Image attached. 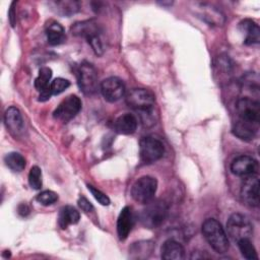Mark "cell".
<instances>
[{
	"label": "cell",
	"mask_w": 260,
	"mask_h": 260,
	"mask_svg": "<svg viewBox=\"0 0 260 260\" xmlns=\"http://www.w3.org/2000/svg\"><path fill=\"white\" fill-rule=\"evenodd\" d=\"M126 104L129 108L138 113L139 119L144 126L155 124V96L145 88H133L126 94Z\"/></svg>",
	"instance_id": "1"
},
{
	"label": "cell",
	"mask_w": 260,
	"mask_h": 260,
	"mask_svg": "<svg viewBox=\"0 0 260 260\" xmlns=\"http://www.w3.org/2000/svg\"><path fill=\"white\" fill-rule=\"evenodd\" d=\"M202 234L210 247L217 253H225L229 250V239L220 224L214 218H207L202 224Z\"/></svg>",
	"instance_id": "2"
},
{
	"label": "cell",
	"mask_w": 260,
	"mask_h": 260,
	"mask_svg": "<svg viewBox=\"0 0 260 260\" xmlns=\"http://www.w3.org/2000/svg\"><path fill=\"white\" fill-rule=\"evenodd\" d=\"M168 214V205L162 200H151L141 210L140 221L148 229L159 226Z\"/></svg>",
	"instance_id": "3"
},
{
	"label": "cell",
	"mask_w": 260,
	"mask_h": 260,
	"mask_svg": "<svg viewBox=\"0 0 260 260\" xmlns=\"http://www.w3.org/2000/svg\"><path fill=\"white\" fill-rule=\"evenodd\" d=\"M228 233L233 241L251 239L253 235V224L250 219L242 213H233L226 222Z\"/></svg>",
	"instance_id": "4"
},
{
	"label": "cell",
	"mask_w": 260,
	"mask_h": 260,
	"mask_svg": "<svg viewBox=\"0 0 260 260\" xmlns=\"http://www.w3.org/2000/svg\"><path fill=\"white\" fill-rule=\"evenodd\" d=\"M238 121L258 127L260 120V104L258 101L250 98H241L237 105Z\"/></svg>",
	"instance_id": "5"
},
{
	"label": "cell",
	"mask_w": 260,
	"mask_h": 260,
	"mask_svg": "<svg viewBox=\"0 0 260 260\" xmlns=\"http://www.w3.org/2000/svg\"><path fill=\"white\" fill-rule=\"evenodd\" d=\"M156 189V179L150 176H143L136 180L133 184L131 188V196L136 202L146 204L153 199Z\"/></svg>",
	"instance_id": "6"
},
{
	"label": "cell",
	"mask_w": 260,
	"mask_h": 260,
	"mask_svg": "<svg viewBox=\"0 0 260 260\" xmlns=\"http://www.w3.org/2000/svg\"><path fill=\"white\" fill-rule=\"evenodd\" d=\"M165 153V146L162 142L153 137L145 136L140 139L139 142V154L140 159L144 164H152L162 157Z\"/></svg>",
	"instance_id": "7"
},
{
	"label": "cell",
	"mask_w": 260,
	"mask_h": 260,
	"mask_svg": "<svg viewBox=\"0 0 260 260\" xmlns=\"http://www.w3.org/2000/svg\"><path fill=\"white\" fill-rule=\"evenodd\" d=\"M77 83L85 94H92L98 89V72L88 62L81 63L76 71Z\"/></svg>",
	"instance_id": "8"
},
{
	"label": "cell",
	"mask_w": 260,
	"mask_h": 260,
	"mask_svg": "<svg viewBox=\"0 0 260 260\" xmlns=\"http://www.w3.org/2000/svg\"><path fill=\"white\" fill-rule=\"evenodd\" d=\"M81 110V101L77 95L71 94L65 98L53 113L55 119L67 123Z\"/></svg>",
	"instance_id": "9"
},
{
	"label": "cell",
	"mask_w": 260,
	"mask_h": 260,
	"mask_svg": "<svg viewBox=\"0 0 260 260\" xmlns=\"http://www.w3.org/2000/svg\"><path fill=\"white\" fill-rule=\"evenodd\" d=\"M241 196L247 205L251 207L259 205V178L257 174L245 177L241 187Z\"/></svg>",
	"instance_id": "10"
},
{
	"label": "cell",
	"mask_w": 260,
	"mask_h": 260,
	"mask_svg": "<svg viewBox=\"0 0 260 260\" xmlns=\"http://www.w3.org/2000/svg\"><path fill=\"white\" fill-rule=\"evenodd\" d=\"M101 92L104 99L110 103L119 101L125 94V85L118 77H109L102 81Z\"/></svg>",
	"instance_id": "11"
},
{
	"label": "cell",
	"mask_w": 260,
	"mask_h": 260,
	"mask_svg": "<svg viewBox=\"0 0 260 260\" xmlns=\"http://www.w3.org/2000/svg\"><path fill=\"white\" fill-rule=\"evenodd\" d=\"M257 160L249 155H240L236 157L231 164L232 173L239 177H247L257 174Z\"/></svg>",
	"instance_id": "12"
},
{
	"label": "cell",
	"mask_w": 260,
	"mask_h": 260,
	"mask_svg": "<svg viewBox=\"0 0 260 260\" xmlns=\"http://www.w3.org/2000/svg\"><path fill=\"white\" fill-rule=\"evenodd\" d=\"M4 123L7 130L14 137H18L24 130V123L20 111L16 107H9L4 114Z\"/></svg>",
	"instance_id": "13"
},
{
	"label": "cell",
	"mask_w": 260,
	"mask_h": 260,
	"mask_svg": "<svg viewBox=\"0 0 260 260\" xmlns=\"http://www.w3.org/2000/svg\"><path fill=\"white\" fill-rule=\"evenodd\" d=\"M101 31L100 25L92 19L75 22L71 27V32L74 36L82 37L87 42L95 37H101Z\"/></svg>",
	"instance_id": "14"
},
{
	"label": "cell",
	"mask_w": 260,
	"mask_h": 260,
	"mask_svg": "<svg viewBox=\"0 0 260 260\" xmlns=\"http://www.w3.org/2000/svg\"><path fill=\"white\" fill-rule=\"evenodd\" d=\"M133 223L134 217L132 210L129 206H125L121 210L117 220V233L120 240H125L128 237L129 233L132 230Z\"/></svg>",
	"instance_id": "15"
},
{
	"label": "cell",
	"mask_w": 260,
	"mask_h": 260,
	"mask_svg": "<svg viewBox=\"0 0 260 260\" xmlns=\"http://www.w3.org/2000/svg\"><path fill=\"white\" fill-rule=\"evenodd\" d=\"M240 30L245 35L244 43L246 45L258 44L260 41V28L252 19H244L239 23Z\"/></svg>",
	"instance_id": "16"
},
{
	"label": "cell",
	"mask_w": 260,
	"mask_h": 260,
	"mask_svg": "<svg viewBox=\"0 0 260 260\" xmlns=\"http://www.w3.org/2000/svg\"><path fill=\"white\" fill-rule=\"evenodd\" d=\"M137 124H138V121L133 114L125 113L116 119L114 123V127L118 133L129 135L135 132L137 128Z\"/></svg>",
	"instance_id": "17"
},
{
	"label": "cell",
	"mask_w": 260,
	"mask_h": 260,
	"mask_svg": "<svg viewBox=\"0 0 260 260\" xmlns=\"http://www.w3.org/2000/svg\"><path fill=\"white\" fill-rule=\"evenodd\" d=\"M160 256L165 260H181L184 258V248L175 240H167L161 246Z\"/></svg>",
	"instance_id": "18"
},
{
	"label": "cell",
	"mask_w": 260,
	"mask_h": 260,
	"mask_svg": "<svg viewBox=\"0 0 260 260\" xmlns=\"http://www.w3.org/2000/svg\"><path fill=\"white\" fill-rule=\"evenodd\" d=\"M79 218H80V214L77 211V209L67 205L60 209L58 223L61 229L65 230L68 228V225L77 223L79 221Z\"/></svg>",
	"instance_id": "19"
},
{
	"label": "cell",
	"mask_w": 260,
	"mask_h": 260,
	"mask_svg": "<svg viewBox=\"0 0 260 260\" xmlns=\"http://www.w3.org/2000/svg\"><path fill=\"white\" fill-rule=\"evenodd\" d=\"M52 9L62 15V16H71L79 10V2L73 0H63V1H53L50 2Z\"/></svg>",
	"instance_id": "20"
},
{
	"label": "cell",
	"mask_w": 260,
	"mask_h": 260,
	"mask_svg": "<svg viewBox=\"0 0 260 260\" xmlns=\"http://www.w3.org/2000/svg\"><path fill=\"white\" fill-rule=\"evenodd\" d=\"M46 35L48 43L52 46L60 45L65 41V30L63 26L56 21H52L48 24Z\"/></svg>",
	"instance_id": "21"
},
{
	"label": "cell",
	"mask_w": 260,
	"mask_h": 260,
	"mask_svg": "<svg viewBox=\"0 0 260 260\" xmlns=\"http://www.w3.org/2000/svg\"><path fill=\"white\" fill-rule=\"evenodd\" d=\"M257 131H258V127L240 122L238 120L235 122L233 126L234 135L240 138L241 140H245V141L252 140L255 137Z\"/></svg>",
	"instance_id": "22"
},
{
	"label": "cell",
	"mask_w": 260,
	"mask_h": 260,
	"mask_svg": "<svg viewBox=\"0 0 260 260\" xmlns=\"http://www.w3.org/2000/svg\"><path fill=\"white\" fill-rule=\"evenodd\" d=\"M198 8H200V17L207 22L216 25H220L223 22V15L220 13V11L213 8L212 6L207 4H199Z\"/></svg>",
	"instance_id": "23"
},
{
	"label": "cell",
	"mask_w": 260,
	"mask_h": 260,
	"mask_svg": "<svg viewBox=\"0 0 260 260\" xmlns=\"http://www.w3.org/2000/svg\"><path fill=\"white\" fill-rule=\"evenodd\" d=\"M5 165L13 172H21L25 168V158L18 152H9L4 156Z\"/></svg>",
	"instance_id": "24"
},
{
	"label": "cell",
	"mask_w": 260,
	"mask_h": 260,
	"mask_svg": "<svg viewBox=\"0 0 260 260\" xmlns=\"http://www.w3.org/2000/svg\"><path fill=\"white\" fill-rule=\"evenodd\" d=\"M52 78V70L49 67H42L39 70V74L35 80V87L39 92L50 86V80Z\"/></svg>",
	"instance_id": "25"
},
{
	"label": "cell",
	"mask_w": 260,
	"mask_h": 260,
	"mask_svg": "<svg viewBox=\"0 0 260 260\" xmlns=\"http://www.w3.org/2000/svg\"><path fill=\"white\" fill-rule=\"evenodd\" d=\"M153 250V244L151 242H138L134 243L129 252L131 254H135L132 257L134 258H146L148 257V254H150Z\"/></svg>",
	"instance_id": "26"
},
{
	"label": "cell",
	"mask_w": 260,
	"mask_h": 260,
	"mask_svg": "<svg viewBox=\"0 0 260 260\" xmlns=\"http://www.w3.org/2000/svg\"><path fill=\"white\" fill-rule=\"evenodd\" d=\"M238 247L242 253V255L249 260H253V259H258V255L256 252L255 247L253 246V244L251 243L250 239H242L240 241L237 242Z\"/></svg>",
	"instance_id": "27"
},
{
	"label": "cell",
	"mask_w": 260,
	"mask_h": 260,
	"mask_svg": "<svg viewBox=\"0 0 260 260\" xmlns=\"http://www.w3.org/2000/svg\"><path fill=\"white\" fill-rule=\"evenodd\" d=\"M28 184L35 190H39L42 188V185H43L42 171L38 166L31 167L28 174Z\"/></svg>",
	"instance_id": "28"
},
{
	"label": "cell",
	"mask_w": 260,
	"mask_h": 260,
	"mask_svg": "<svg viewBox=\"0 0 260 260\" xmlns=\"http://www.w3.org/2000/svg\"><path fill=\"white\" fill-rule=\"evenodd\" d=\"M37 200L42 205L48 206V205H52L53 203H55L58 200V195L54 191L45 190V191L41 192L40 194H38Z\"/></svg>",
	"instance_id": "29"
},
{
	"label": "cell",
	"mask_w": 260,
	"mask_h": 260,
	"mask_svg": "<svg viewBox=\"0 0 260 260\" xmlns=\"http://www.w3.org/2000/svg\"><path fill=\"white\" fill-rule=\"evenodd\" d=\"M70 85V82L65 79V78H56L54 79L51 84H50V88L52 91V94H59L61 92H63L65 89H67Z\"/></svg>",
	"instance_id": "30"
},
{
	"label": "cell",
	"mask_w": 260,
	"mask_h": 260,
	"mask_svg": "<svg viewBox=\"0 0 260 260\" xmlns=\"http://www.w3.org/2000/svg\"><path fill=\"white\" fill-rule=\"evenodd\" d=\"M87 189L90 191V193L92 194V196L95 198V200H96L100 204H102V205H104V206H108V205L111 203L110 198H109L105 193H103L101 190H99L98 188L93 187L92 185H87Z\"/></svg>",
	"instance_id": "31"
},
{
	"label": "cell",
	"mask_w": 260,
	"mask_h": 260,
	"mask_svg": "<svg viewBox=\"0 0 260 260\" xmlns=\"http://www.w3.org/2000/svg\"><path fill=\"white\" fill-rule=\"evenodd\" d=\"M77 203H78V206L81 208V210H83L84 212H90L93 210L92 204L84 196H80L78 198Z\"/></svg>",
	"instance_id": "32"
},
{
	"label": "cell",
	"mask_w": 260,
	"mask_h": 260,
	"mask_svg": "<svg viewBox=\"0 0 260 260\" xmlns=\"http://www.w3.org/2000/svg\"><path fill=\"white\" fill-rule=\"evenodd\" d=\"M14 5H15V2H12L11 6H10V9H9V12H8L9 21H10L11 26L15 25V13H14V7H13Z\"/></svg>",
	"instance_id": "33"
},
{
	"label": "cell",
	"mask_w": 260,
	"mask_h": 260,
	"mask_svg": "<svg viewBox=\"0 0 260 260\" xmlns=\"http://www.w3.org/2000/svg\"><path fill=\"white\" fill-rule=\"evenodd\" d=\"M18 212H19L21 215L25 216L26 214H28V212H29V208L27 207V205H26V204H20V205L18 206Z\"/></svg>",
	"instance_id": "34"
}]
</instances>
